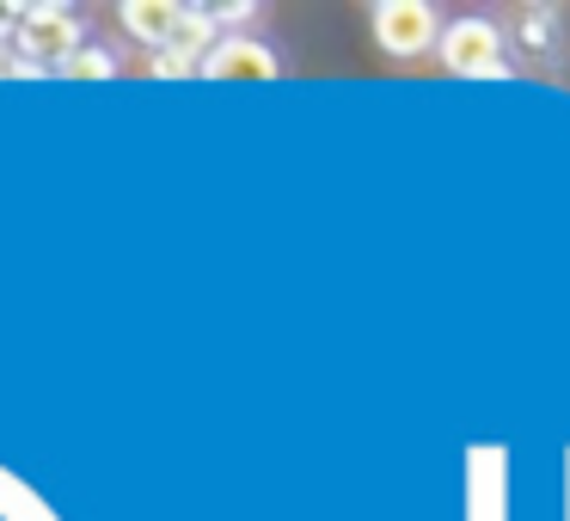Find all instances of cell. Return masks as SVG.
<instances>
[{
    "instance_id": "1",
    "label": "cell",
    "mask_w": 570,
    "mask_h": 521,
    "mask_svg": "<svg viewBox=\"0 0 570 521\" xmlns=\"http://www.w3.org/2000/svg\"><path fill=\"white\" fill-rule=\"evenodd\" d=\"M435 62H442V75H454V80H509L515 75L509 19L497 13V7H454Z\"/></svg>"
},
{
    "instance_id": "2",
    "label": "cell",
    "mask_w": 570,
    "mask_h": 521,
    "mask_svg": "<svg viewBox=\"0 0 570 521\" xmlns=\"http://www.w3.org/2000/svg\"><path fill=\"white\" fill-rule=\"evenodd\" d=\"M362 19H368V38L386 62H423V56L442 50L454 7H442V0H374Z\"/></svg>"
},
{
    "instance_id": "3",
    "label": "cell",
    "mask_w": 570,
    "mask_h": 521,
    "mask_svg": "<svg viewBox=\"0 0 570 521\" xmlns=\"http://www.w3.org/2000/svg\"><path fill=\"white\" fill-rule=\"evenodd\" d=\"M99 38L87 19V7H68V0H38V7H26V19H19V43L13 50L26 56V62L50 68V75H62V62L75 50H87V43Z\"/></svg>"
},
{
    "instance_id": "4",
    "label": "cell",
    "mask_w": 570,
    "mask_h": 521,
    "mask_svg": "<svg viewBox=\"0 0 570 521\" xmlns=\"http://www.w3.org/2000/svg\"><path fill=\"white\" fill-rule=\"evenodd\" d=\"M197 75L203 80H283L295 75V62H288V43L271 26H239V31H222V43L203 56Z\"/></svg>"
},
{
    "instance_id": "5",
    "label": "cell",
    "mask_w": 570,
    "mask_h": 521,
    "mask_svg": "<svg viewBox=\"0 0 570 521\" xmlns=\"http://www.w3.org/2000/svg\"><path fill=\"white\" fill-rule=\"evenodd\" d=\"M178 19H185V7H173V0H124V7H117V31H124L129 43H141L148 56L173 50Z\"/></svg>"
},
{
    "instance_id": "6",
    "label": "cell",
    "mask_w": 570,
    "mask_h": 521,
    "mask_svg": "<svg viewBox=\"0 0 570 521\" xmlns=\"http://www.w3.org/2000/svg\"><path fill=\"white\" fill-rule=\"evenodd\" d=\"M62 75L68 80H117V75H124V50H117V43H105V38H92L87 50H75L62 62Z\"/></svg>"
}]
</instances>
